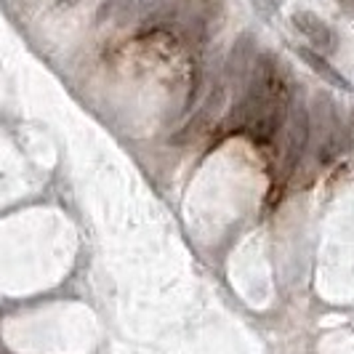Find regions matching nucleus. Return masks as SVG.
I'll return each instance as SVG.
<instances>
[{
    "instance_id": "nucleus-9",
    "label": "nucleus",
    "mask_w": 354,
    "mask_h": 354,
    "mask_svg": "<svg viewBox=\"0 0 354 354\" xmlns=\"http://www.w3.org/2000/svg\"><path fill=\"white\" fill-rule=\"evenodd\" d=\"M0 354H3V352H0Z\"/></svg>"
},
{
    "instance_id": "nucleus-7",
    "label": "nucleus",
    "mask_w": 354,
    "mask_h": 354,
    "mask_svg": "<svg viewBox=\"0 0 354 354\" xmlns=\"http://www.w3.org/2000/svg\"><path fill=\"white\" fill-rule=\"evenodd\" d=\"M299 56H301L312 70L317 72L325 83H330V86H336V88H341V91H349V80H346V77H344V75H341L325 56H319V53L312 51V48H299Z\"/></svg>"
},
{
    "instance_id": "nucleus-1",
    "label": "nucleus",
    "mask_w": 354,
    "mask_h": 354,
    "mask_svg": "<svg viewBox=\"0 0 354 354\" xmlns=\"http://www.w3.org/2000/svg\"><path fill=\"white\" fill-rule=\"evenodd\" d=\"M288 106H290L288 91H285V86H280V88L266 99L264 104L259 106V112L253 115V120L248 123L245 131H248L259 144L272 142V139L277 136V131L285 125V120H288Z\"/></svg>"
},
{
    "instance_id": "nucleus-8",
    "label": "nucleus",
    "mask_w": 354,
    "mask_h": 354,
    "mask_svg": "<svg viewBox=\"0 0 354 354\" xmlns=\"http://www.w3.org/2000/svg\"><path fill=\"white\" fill-rule=\"evenodd\" d=\"M338 3H341L346 11H354V0H338Z\"/></svg>"
},
{
    "instance_id": "nucleus-5",
    "label": "nucleus",
    "mask_w": 354,
    "mask_h": 354,
    "mask_svg": "<svg viewBox=\"0 0 354 354\" xmlns=\"http://www.w3.org/2000/svg\"><path fill=\"white\" fill-rule=\"evenodd\" d=\"M256 43H253V37H240L237 43H234V48H232L230 59H227V72H230V77L234 83H240V80H245L253 70V64H256Z\"/></svg>"
},
{
    "instance_id": "nucleus-6",
    "label": "nucleus",
    "mask_w": 354,
    "mask_h": 354,
    "mask_svg": "<svg viewBox=\"0 0 354 354\" xmlns=\"http://www.w3.org/2000/svg\"><path fill=\"white\" fill-rule=\"evenodd\" d=\"M165 6H171V0H115L112 11L118 21H131V19H149L162 14Z\"/></svg>"
},
{
    "instance_id": "nucleus-3",
    "label": "nucleus",
    "mask_w": 354,
    "mask_h": 354,
    "mask_svg": "<svg viewBox=\"0 0 354 354\" xmlns=\"http://www.w3.org/2000/svg\"><path fill=\"white\" fill-rule=\"evenodd\" d=\"M178 21L184 32L192 40L208 37L211 21L218 17V3L216 0H178Z\"/></svg>"
},
{
    "instance_id": "nucleus-4",
    "label": "nucleus",
    "mask_w": 354,
    "mask_h": 354,
    "mask_svg": "<svg viewBox=\"0 0 354 354\" xmlns=\"http://www.w3.org/2000/svg\"><path fill=\"white\" fill-rule=\"evenodd\" d=\"M293 24H296V30L306 35L312 40V46L319 48V51H333L336 48V32L317 17V14H312V11H299V14H293Z\"/></svg>"
},
{
    "instance_id": "nucleus-2",
    "label": "nucleus",
    "mask_w": 354,
    "mask_h": 354,
    "mask_svg": "<svg viewBox=\"0 0 354 354\" xmlns=\"http://www.w3.org/2000/svg\"><path fill=\"white\" fill-rule=\"evenodd\" d=\"M288 133H285V155H283V171L290 174L299 162H301L306 144H309V133H312V120L304 104H296L293 112H288Z\"/></svg>"
}]
</instances>
